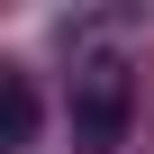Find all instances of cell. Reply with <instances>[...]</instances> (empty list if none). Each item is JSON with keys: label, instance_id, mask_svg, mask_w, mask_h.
<instances>
[{"label": "cell", "instance_id": "1", "mask_svg": "<svg viewBox=\"0 0 154 154\" xmlns=\"http://www.w3.org/2000/svg\"><path fill=\"white\" fill-rule=\"evenodd\" d=\"M127 109H136V82L118 54H91L72 72V145L82 154H118L127 145Z\"/></svg>", "mask_w": 154, "mask_h": 154}, {"label": "cell", "instance_id": "2", "mask_svg": "<svg viewBox=\"0 0 154 154\" xmlns=\"http://www.w3.org/2000/svg\"><path fill=\"white\" fill-rule=\"evenodd\" d=\"M27 136H36V91H27V82H18V72H9V82H0V145H9V154H18Z\"/></svg>", "mask_w": 154, "mask_h": 154}]
</instances>
